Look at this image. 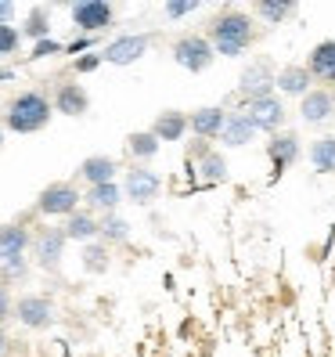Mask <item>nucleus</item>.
<instances>
[{
	"label": "nucleus",
	"instance_id": "f257e3e1",
	"mask_svg": "<svg viewBox=\"0 0 335 357\" xmlns=\"http://www.w3.org/2000/svg\"><path fill=\"white\" fill-rule=\"evenodd\" d=\"M209 44H213V54L224 58H242L249 47L256 44V26L245 11H224L220 18H213L209 26Z\"/></svg>",
	"mask_w": 335,
	"mask_h": 357
},
{
	"label": "nucleus",
	"instance_id": "f03ea898",
	"mask_svg": "<svg viewBox=\"0 0 335 357\" xmlns=\"http://www.w3.org/2000/svg\"><path fill=\"white\" fill-rule=\"evenodd\" d=\"M54 109H51V98L40 94V91H22L8 101L4 109V127L11 134H40L51 123Z\"/></svg>",
	"mask_w": 335,
	"mask_h": 357
},
{
	"label": "nucleus",
	"instance_id": "7ed1b4c3",
	"mask_svg": "<svg viewBox=\"0 0 335 357\" xmlns=\"http://www.w3.org/2000/svg\"><path fill=\"white\" fill-rule=\"evenodd\" d=\"M83 195H79V188L72 181H51L44 192L36 195V213H44V217H72L76 209H79Z\"/></svg>",
	"mask_w": 335,
	"mask_h": 357
},
{
	"label": "nucleus",
	"instance_id": "20e7f679",
	"mask_svg": "<svg viewBox=\"0 0 335 357\" xmlns=\"http://www.w3.org/2000/svg\"><path fill=\"white\" fill-rule=\"evenodd\" d=\"M170 54H173V61L184 69V73H205L209 66H213V44H209L205 36H198V33H184V36H177L173 40V47H170Z\"/></svg>",
	"mask_w": 335,
	"mask_h": 357
},
{
	"label": "nucleus",
	"instance_id": "39448f33",
	"mask_svg": "<svg viewBox=\"0 0 335 357\" xmlns=\"http://www.w3.org/2000/svg\"><path fill=\"white\" fill-rule=\"evenodd\" d=\"M69 18H72V26L79 29V36H98L104 29H112L116 8L109 4V0H79V4L69 8Z\"/></svg>",
	"mask_w": 335,
	"mask_h": 357
},
{
	"label": "nucleus",
	"instance_id": "423d86ee",
	"mask_svg": "<svg viewBox=\"0 0 335 357\" xmlns=\"http://www.w3.org/2000/svg\"><path fill=\"white\" fill-rule=\"evenodd\" d=\"M11 318L18 325H26L33 332H44L54 325V303L47 296H40V292H26V296H18L15 307H11Z\"/></svg>",
	"mask_w": 335,
	"mask_h": 357
},
{
	"label": "nucleus",
	"instance_id": "0eeeda50",
	"mask_svg": "<svg viewBox=\"0 0 335 357\" xmlns=\"http://www.w3.org/2000/svg\"><path fill=\"white\" fill-rule=\"evenodd\" d=\"M123 195H127L134 206H152L162 192V177L155 170H148V166H130L127 177H123Z\"/></svg>",
	"mask_w": 335,
	"mask_h": 357
},
{
	"label": "nucleus",
	"instance_id": "6e6552de",
	"mask_svg": "<svg viewBox=\"0 0 335 357\" xmlns=\"http://www.w3.org/2000/svg\"><path fill=\"white\" fill-rule=\"evenodd\" d=\"M65 235H61V227H40L29 249H33V260L40 271H58L61 267V257H65Z\"/></svg>",
	"mask_w": 335,
	"mask_h": 357
},
{
	"label": "nucleus",
	"instance_id": "1a4fd4ad",
	"mask_svg": "<svg viewBox=\"0 0 335 357\" xmlns=\"http://www.w3.org/2000/svg\"><path fill=\"white\" fill-rule=\"evenodd\" d=\"M148 47H152V40L144 33H123L112 44H104L101 61H109V66H134V61H141L148 54Z\"/></svg>",
	"mask_w": 335,
	"mask_h": 357
},
{
	"label": "nucleus",
	"instance_id": "9d476101",
	"mask_svg": "<svg viewBox=\"0 0 335 357\" xmlns=\"http://www.w3.org/2000/svg\"><path fill=\"white\" fill-rule=\"evenodd\" d=\"M245 119L256 127V134H278L285 127V105L278 94L270 98H256L245 105Z\"/></svg>",
	"mask_w": 335,
	"mask_h": 357
},
{
	"label": "nucleus",
	"instance_id": "9b49d317",
	"mask_svg": "<svg viewBox=\"0 0 335 357\" xmlns=\"http://www.w3.org/2000/svg\"><path fill=\"white\" fill-rule=\"evenodd\" d=\"M238 91L245 101H256V98H270L274 94V69L270 61H249L238 76Z\"/></svg>",
	"mask_w": 335,
	"mask_h": 357
},
{
	"label": "nucleus",
	"instance_id": "f8f14e48",
	"mask_svg": "<svg viewBox=\"0 0 335 357\" xmlns=\"http://www.w3.org/2000/svg\"><path fill=\"white\" fill-rule=\"evenodd\" d=\"M51 109L61 112V116L79 119V116L91 112V94H87V87H83V83H58V91H54V98H51Z\"/></svg>",
	"mask_w": 335,
	"mask_h": 357
},
{
	"label": "nucleus",
	"instance_id": "ddd939ff",
	"mask_svg": "<svg viewBox=\"0 0 335 357\" xmlns=\"http://www.w3.org/2000/svg\"><path fill=\"white\" fill-rule=\"evenodd\" d=\"M29 242H33V235L26 224H0V264L26 260Z\"/></svg>",
	"mask_w": 335,
	"mask_h": 357
},
{
	"label": "nucleus",
	"instance_id": "4468645a",
	"mask_svg": "<svg viewBox=\"0 0 335 357\" xmlns=\"http://www.w3.org/2000/svg\"><path fill=\"white\" fill-rule=\"evenodd\" d=\"M303 155V144H299V137L292 134V130H278V134H270V141H267V159L274 162V170L281 174V170H288L292 162H296Z\"/></svg>",
	"mask_w": 335,
	"mask_h": 357
},
{
	"label": "nucleus",
	"instance_id": "2eb2a0df",
	"mask_svg": "<svg viewBox=\"0 0 335 357\" xmlns=\"http://www.w3.org/2000/svg\"><path fill=\"white\" fill-rule=\"evenodd\" d=\"M224 123H227V109L205 105V109H195L192 116H187V130H192L198 141H213V137H220Z\"/></svg>",
	"mask_w": 335,
	"mask_h": 357
},
{
	"label": "nucleus",
	"instance_id": "dca6fc26",
	"mask_svg": "<svg viewBox=\"0 0 335 357\" xmlns=\"http://www.w3.org/2000/svg\"><path fill=\"white\" fill-rule=\"evenodd\" d=\"M299 101H303L299 105V116H303V123H310V127H321V123H328L332 112H335L332 91H321V87H310Z\"/></svg>",
	"mask_w": 335,
	"mask_h": 357
},
{
	"label": "nucleus",
	"instance_id": "f3484780",
	"mask_svg": "<svg viewBox=\"0 0 335 357\" xmlns=\"http://www.w3.org/2000/svg\"><path fill=\"white\" fill-rule=\"evenodd\" d=\"M119 202H123V188L112 181V184H94V188H87V195H83V206H87V213H101V217H109V213H116L119 209Z\"/></svg>",
	"mask_w": 335,
	"mask_h": 357
},
{
	"label": "nucleus",
	"instance_id": "a211bd4d",
	"mask_svg": "<svg viewBox=\"0 0 335 357\" xmlns=\"http://www.w3.org/2000/svg\"><path fill=\"white\" fill-rule=\"evenodd\" d=\"M306 73H310V79L335 83V40H321V44L306 54Z\"/></svg>",
	"mask_w": 335,
	"mask_h": 357
},
{
	"label": "nucleus",
	"instance_id": "6ab92c4d",
	"mask_svg": "<svg viewBox=\"0 0 335 357\" xmlns=\"http://www.w3.org/2000/svg\"><path fill=\"white\" fill-rule=\"evenodd\" d=\"M184 134H187V112H180V109H166V112H159L155 123H152V137H155L159 144H166V141H184Z\"/></svg>",
	"mask_w": 335,
	"mask_h": 357
},
{
	"label": "nucleus",
	"instance_id": "aec40b11",
	"mask_svg": "<svg viewBox=\"0 0 335 357\" xmlns=\"http://www.w3.org/2000/svg\"><path fill=\"white\" fill-rule=\"evenodd\" d=\"M76 174L87 181L91 188H94V184H112L116 174H119V162H116L112 155H87V159L79 162Z\"/></svg>",
	"mask_w": 335,
	"mask_h": 357
},
{
	"label": "nucleus",
	"instance_id": "412c9836",
	"mask_svg": "<svg viewBox=\"0 0 335 357\" xmlns=\"http://www.w3.org/2000/svg\"><path fill=\"white\" fill-rule=\"evenodd\" d=\"M61 235H65V242H98V217L87 213V209H76L72 217H65V224H61Z\"/></svg>",
	"mask_w": 335,
	"mask_h": 357
},
{
	"label": "nucleus",
	"instance_id": "4be33fe9",
	"mask_svg": "<svg viewBox=\"0 0 335 357\" xmlns=\"http://www.w3.org/2000/svg\"><path fill=\"white\" fill-rule=\"evenodd\" d=\"M310 73H306V66H285L281 73H274V91H281V94H288V98H303L306 91H310Z\"/></svg>",
	"mask_w": 335,
	"mask_h": 357
},
{
	"label": "nucleus",
	"instance_id": "5701e85b",
	"mask_svg": "<svg viewBox=\"0 0 335 357\" xmlns=\"http://www.w3.org/2000/svg\"><path fill=\"white\" fill-rule=\"evenodd\" d=\"M253 137H256V127L245 119V112H227V123L220 130V141L227 149H242V144H249Z\"/></svg>",
	"mask_w": 335,
	"mask_h": 357
},
{
	"label": "nucleus",
	"instance_id": "b1692460",
	"mask_svg": "<svg viewBox=\"0 0 335 357\" xmlns=\"http://www.w3.org/2000/svg\"><path fill=\"white\" fill-rule=\"evenodd\" d=\"M127 238H130V224L123 220L119 213H109V217L98 220V242L101 245H119V242H127Z\"/></svg>",
	"mask_w": 335,
	"mask_h": 357
},
{
	"label": "nucleus",
	"instance_id": "393cba45",
	"mask_svg": "<svg viewBox=\"0 0 335 357\" xmlns=\"http://www.w3.org/2000/svg\"><path fill=\"white\" fill-rule=\"evenodd\" d=\"M22 40H33V44H40V40H47L51 36V11L47 8H33L26 15V22H22Z\"/></svg>",
	"mask_w": 335,
	"mask_h": 357
},
{
	"label": "nucleus",
	"instance_id": "a878e982",
	"mask_svg": "<svg viewBox=\"0 0 335 357\" xmlns=\"http://www.w3.org/2000/svg\"><path fill=\"white\" fill-rule=\"evenodd\" d=\"M306 155H310V162H313V170H318V174H335V137L332 134L313 141Z\"/></svg>",
	"mask_w": 335,
	"mask_h": 357
},
{
	"label": "nucleus",
	"instance_id": "bb28decb",
	"mask_svg": "<svg viewBox=\"0 0 335 357\" xmlns=\"http://www.w3.org/2000/svg\"><path fill=\"white\" fill-rule=\"evenodd\" d=\"M253 11L263 18L267 26H281L288 15H296V4H292V0H260Z\"/></svg>",
	"mask_w": 335,
	"mask_h": 357
},
{
	"label": "nucleus",
	"instance_id": "cd10ccee",
	"mask_svg": "<svg viewBox=\"0 0 335 357\" xmlns=\"http://www.w3.org/2000/svg\"><path fill=\"white\" fill-rule=\"evenodd\" d=\"M159 149H162V144L152 137V130H137V134H130V137H127V152H130L134 159H141V162L155 159V155H159Z\"/></svg>",
	"mask_w": 335,
	"mask_h": 357
},
{
	"label": "nucleus",
	"instance_id": "c85d7f7f",
	"mask_svg": "<svg viewBox=\"0 0 335 357\" xmlns=\"http://www.w3.org/2000/svg\"><path fill=\"white\" fill-rule=\"evenodd\" d=\"M192 170H198L205 184H224L227 181V159L220 152H209L198 166H192Z\"/></svg>",
	"mask_w": 335,
	"mask_h": 357
},
{
	"label": "nucleus",
	"instance_id": "c756f323",
	"mask_svg": "<svg viewBox=\"0 0 335 357\" xmlns=\"http://www.w3.org/2000/svg\"><path fill=\"white\" fill-rule=\"evenodd\" d=\"M109 245H101V242H87L83 245V271H91V275H104L109 271Z\"/></svg>",
	"mask_w": 335,
	"mask_h": 357
},
{
	"label": "nucleus",
	"instance_id": "7c9ffc66",
	"mask_svg": "<svg viewBox=\"0 0 335 357\" xmlns=\"http://www.w3.org/2000/svg\"><path fill=\"white\" fill-rule=\"evenodd\" d=\"M18 47H22V33H18V26H0V61L11 58Z\"/></svg>",
	"mask_w": 335,
	"mask_h": 357
},
{
	"label": "nucleus",
	"instance_id": "2f4dec72",
	"mask_svg": "<svg viewBox=\"0 0 335 357\" xmlns=\"http://www.w3.org/2000/svg\"><path fill=\"white\" fill-rule=\"evenodd\" d=\"M26 278H29V260L0 264V285H11V282H26Z\"/></svg>",
	"mask_w": 335,
	"mask_h": 357
},
{
	"label": "nucleus",
	"instance_id": "473e14b6",
	"mask_svg": "<svg viewBox=\"0 0 335 357\" xmlns=\"http://www.w3.org/2000/svg\"><path fill=\"white\" fill-rule=\"evenodd\" d=\"M54 54H65V44L54 40V36L40 40V44H33V51H29V58H54Z\"/></svg>",
	"mask_w": 335,
	"mask_h": 357
},
{
	"label": "nucleus",
	"instance_id": "72a5a7b5",
	"mask_svg": "<svg viewBox=\"0 0 335 357\" xmlns=\"http://www.w3.org/2000/svg\"><path fill=\"white\" fill-rule=\"evenodd\" d=\"M98 66H101V51H87V54H79V58L72 61V73L83 76V73H94Z\"/></svg>",
	"mask_w": 335,
	"mask_h": 357
},
{
	"label": "nucleus",
	"instance_id": "f704fd0d",
	"mask_svg": "<svg viewBox=\"0 0 335 357\" xmlns=\"http://www.w3.org/2000/svg\"><path fill=\"white\" fill-rule=\"evenodd\" d=\"M94 44H98V36H76V40H69L65 44V54H87V51H94Z\"/></svg>",
	"mask_w": 335,
	"mask_h": 357
},
{
	"label": "nucleus",
	"instance_id": "c9c22d12",
	"mask_svg": "<svg viewBox=\"0 0 335 357\" xmlns=\"http://www.w3.org/2000/svg\"><path fill=\"white\" fill-rule=\"evenodd\" d=\"M209 152H213V149H209V141H192V144H187V166H198Z\"/></svg>",
	"mask_w": 335,
	"mask_h": 357
},
{
	"label": "nucleus",
	"instance_id": "e433bc0d",
	"mask_svg": "<svg viewBox=\"0 0 335 357\" xmlns=\"http://www.w3.org/2000/svg\"><path fill=\"white\" fill-rule=\"evenodd\" d=\"M198 11V0H180V4H166V15L170 18H184V15H195Z\"/></svg>",
	"mask_w": 335,
	"mask_h": 357
},
{
	"label": "nucleus",
	"instance_id": "4c0bfd02",
	"mask_svg": "<svg viewBox=\"0 0 335 357\" xmlns=\"http://www.w3.org/2000/svg\"><path fill=\"white\" fill-rule=\"evenodd\" d=\"M11 307H15V300H11V292L0 285V328H4L8 321H11Z\"/></svg>",
	"mask_w": 335,
	"mask_h": 357
},
{
	"label": "nucleus",
	"instance_id": "58836bf2",
	"mask_svg": "<svg viewBox=\"0 0 335 357\" xmlns=\"http://www.w3.org/2000/svg\"><path fill=\"white\" fill-rule=\"evenodd\" d=\"M11 18H15V4L11 0H0V26H11Z\"/></svg>",
	"mask_w": 335,
	"mask_h": 357
},
{
	"label": "nucleus",
	"instance_id": "ea45409f",
	"mask_svg": "<svg viewBox=\"0 0 335 357\" xmlns=\"http://www.w3.org/2000/svg\"><path fill=\"white\" fill-rule=\"evenodd\" d=\"M8 350H11V340H8V332L0 328V357H8Z\"/></svg>",
	"mask_w": 335,
	"mask_h": 357
},
{
	"label": "nucleus",
	"instance_id": "a19ab883",
	"mask_svg": "<svg viewBox=\"0 0 335 357\" xmlns=\"http://www.w3.org/2000/svg\"><path fill=\"white\" fill-rule=\"evenodd\" d=\"M0 79H11V69H0Z\"/></svg>",
	"mask_w": 335,
	"mask_h": 357
},
{
	"label": "nucleus",
	"instance_id": "79ce46f5",
	"mask_svg": "<svg viewBox=\"0 0 335 357\" xmlns=\"http://www.w3.org/2000/svg\"><path fill=\"white\" fill-rule=\"evenodd\" d=\"M0 149H4V127H0Z\"/></svg>",
	"mask_w": 335,
	"mask_h": 357
},
{
	"label": "nucleus",
	"instance_id": "37998d69",
	"mask_svg": "<svg viewBox=\"0 0 335 357\" xmlns=\"http://www.w3.org/2000/svg\"><path fill=\"white\" fill-rule=\"evenodd\" d=\"M332 101H335V94H332Z\"/></svg>",
	"mask_w": 335,
	"mask_h": 357
}]
</instances>
